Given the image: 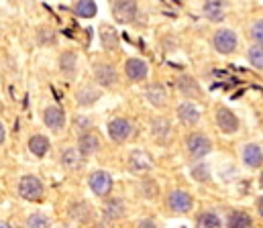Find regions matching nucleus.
<instances>
[{
  "instance_id": "f257e3e1",
  "label": "nucleus",
  "mask_w": 263,
  "mask_h": 228,
  "mask_svg": "<svg viewBox=\"0 0 263 228\" xmlns=\"http://www.w3.org/2000/svg\"><path fill=\"white\" fill-rule=\"evenodd\" d=\"M212 151V143L204 133H190L186 137V153L190 159L200 161Z\"/></svg>"
},
{
  "instance_id": "f03ea898",
  "label": "nucleus",
  "mask_w": 263,
  "mask_h": 228,
  "mask_svg": "<svg viewBox=\"0 0 263 228\" xmlns=\"http://www.w3.org/2000/svg\"><path fill=\"white\" fill-rule=\"evenodd\" d=\"M212 45L220 55H231L237 51V45H239L237 33L233 29H218L212 37Z\"/></svg>"
},
{
  "instance_id": "7ed1b4c3",
  "label": "nucleus",
  "mask_w": 263,
  "mask_h": 228,
  "mask_svg": "<svg viewBox=\"0 0 263 228\" xmlns=\"http://www.w3.org/2000/svg\"><path fill=\"white\" fill-rule=\"evenodd\" d=\"M18 196L29 202H39L43 198V183L37 175H25L18 183Z\"/></svg>"
},
{
  "instance_id": "20e7f679",
  "label": "nucleus",
  "mask_w": 263,
  "mask_h": 228,
  "mask_svg": "<svg viewBox=\"0 0 263 228\" xmlns=\"http://www.w3.org/2000/svg\"><path fill=\"white\" fill-rule=\"evenodd\" d=\"M167 208L174 214H188L194 208V200L186 190H172L167 194Z\"/></svg>"
},
{
  "instance_id": "39448f33",
  "label": "nucleus",
  "mask_w": 263,
  "mask_h": 228,
  "mask_svg": "<svg viewBox=\"0 0 263 228\" xmlns=\"http://www.w3.org/2000/svg\"><path fill=\"white\" fill-rule=\"evenodd\" d=\"M135 135V127L129 118H115L108 122V137L115 143H127Z\"/></svg>"
},
{
  "instance_id": "423d86ee",
  "label": "nucleus",
  "mask_w": 263,
  "mask_h": 228,
  "mask_svg": "<svg viewBox=\"0 0 263 228\" xmlns=\"http://www.w3.org/2000/svg\"><path fill=\"white\" fill-rule=\"evenodd\" d=\"M112 16L117 23H133L137 16V0H112Z\"/></svg>"
},
{
  "instance_id": "0eeeda50",
  "label": "nucleus",
  "mask_w": 263,
  "mask_h": 228,
  "mask_svg": "<svg viewBox=\"0 0 263 228\" xmlns=\"http://www.w3.org/2000/svg\"><path fill=\"white\" fill-rule=\"evenodd\" d=\"M216 125L224 135H235L239 131V127H241L237 114L227 106H218L216 108Z\"/></svg>"
},
{
  "instance_id": "6e6552de",
  "label": "nucleus",
  "mask_w": 263,
  "mask_h": 228,
  "mask_svg": "<svg viewBox=\"0 0 263 228\" xmlns=\"http://www.w3.org/2000/svg\"><path fill=\"white\" fill-rule=\"evenodd\" d=\"M94 79L102 88H115L119 84V72L112 64H96L94 66Z\"/></svg>"
},
{
  "instance_id": "1a4fd4ad",
  "label": "nucleus",
  "mask_w": 263,
  "mask_h": 228,
  "mask_svg": "<svg viewBox=\"0 0 263 228\" xmlns=\"http://www.w3.org/2000/svg\"><path fill=\"white\" fill-rule=\"evenodd\" d=\"M88 185H90V190H92L96 196L104 198V196H108L110 190H112V175H110L108 171H94V173L90 175V179H88Z\"/></svg>"
},
{
  "instance_id": "9d476101",
  "label": "nucleus",
  "mask_w": 263,
  "mask_h": 228,
  "mask_svg": "<svg viewBox=\"0 0 263 228\" xmlns=\"http://www.w3.org/2000/svg\"><path fill=\"white\" fill-rule=\"evenodd\" d=\"M43 125L55 133H60L66 127V112L60 106H47L43 110Z\"/></svg>"
},
{
  "instance_id": "9b49d317",
  "label": "nucleus",
  "mask_w": 263,
  "mask_h": 228,
  "mask_svg": "<svg viewBox=\"0 0 263 228\" xmlns=\"http://www.w3.org/2000/svg\"><path fill=\"white\" fill-rule=\"evenodd\" d=\"M125 76L129 77L131 81H143L149 76V66L147 61L139 59V57H131L125 61Z\"/></svg>"
},
{
  "instance_id": "f8f14e48",
  "label": "nucleus",
  "mask_w": 263,
  "mask_h": 228,
  "mask_svg": "<svg viewBox=\"0 0 263 228\" xmlns=\"http://www.w3.org/2000/svg\"><path fill=\"white\" fill-rule=\"evenodd\" d=\"M129 169L135 171V173H145V171H149V169H153V159H151V155L145 151H141V149H135V151L129 153Z\"/></svg>"
},
{
  "instance_id": "ddd939ff",
  "label": "nucleus",
  "mask_w": 263,
  "mask_h": 228,
  "mask_svg": "<svg viewBox=\"0 0 263 228\" xmlns=\"http://www.w3.org/2000/svg\"><path fill=\"white\" fill-rule=\"evenodd\" d=\"M76 149L82 153V157H90V155L98 153L100 151V139H98V135L92 133V131H84L80 135V139H78V147Z\"/></svg>"
},
{
  "instance_id": "4468645a",
  "label": "nucleus",
  "mask_w": 263,
  "mask_h": 228,
  "mask_svg": "<svg viewBox=\"0 0 263 228\" xmlns=\"http://www.w3.org/2000/svg\"><path fill=\"white\" fill-rule=\"evenodd\" d=\"M151 135H153L155 143L167 145V141H170V137H172V125H170V120H167L165 116L153 118V122H151Z\"/></svg>"
},
{
  "instance_id": "2eb2a0df",
  "label": "nucleus",
  "mask_w": 263,
  "mask_h": 228,
  "mask_svg": "<svg viewBox=\"0 0 263 228\" xmlns=\"http://www.w3.org/2000/svg\"><path fill=\"white\" fill-rule=\"evenodd\" d=\"M178 118L186 127H196L200 122V118H202V114H200V108L194 102H182L178 106Z\"/></svg>"
},
{
  "instance_id": "dca6fc26",
  "label": "nucleus",
  "mask_w": 263,
  "mask_h": 228,
  "mask_svg": "<svg viewBox=\"0 0 263 228\" xmlns=\"http://www.w3.org/2000/svg\"><path fill=\"white\" fill-rule=\"evenodd\" d=\"M241 159H243V163H245L249 169H259L263 163L261 145H259V143H249V145H245L243 151H241Z\"/></svg>"
},
{
  "instance_id": "f3484780",
  "label": "nucleus",
  "mask_w": 263,
  "mask_h": 228,
  "mask_svg": "<svg viewBox=\"0 0 263 228\" xmlns=\"http://www.w3.org/2000/svg\"><path fill=\"white\" fill-rule=\"evenodd\" d=\"M202 12L208 20L212 23H220L227 14V2L224 0H204L202 4Z\"/></svg>"
},
{
  "instance_id": "a211bd4d",
  "label": "nucleus",
  "mask_w": 263,
  "mask_h": 228,
  "mask_svg": "<svg viewBox=\"0 0 263 228\" xmlns=\"http://www.w3.org/2000/svg\"><path fill=\"white\" fill-rule=\"evenodd\" d=\"M100 43L106 51H119L121 47V39H119V33L112 29V25H100Z\"/></svg>"
},
{
  "instance_id": "6ab92c4d",
  "label": "nucleus",
  "mask_w": 263,
  "mask_h": 228,
  "mask_svg": "<svg viewBox=\"0 0 263 228\" xmlns=\"http://www.w3.org/2000/svg\"><path fill=\"white\" fill-rule=\"evenodd\" d=\"M145 96L155 108H163L167 104V92L161 84H149L147 90H145Z\"/></svg>"
},
{
  "instance_id": "aec40b11",
  "label": "nucleus",
  "mask_w": 263,
  "mask_h": 228,
  "mask_svg": "<svg viewBox=\"0 0 263 228\" xmlns=\"http://www.w3.org/2000/svg\"><path fill=\"white\" fill-rule=\"evenodd\" d=\"M176 86H178V90H180L186 98H200V96H202V90H200L198 81L192 76H180L176 79Z\"/></svg>"
},
{
  "instance_id": "412c9836",
  "label": "nucleus",
  "mask_w": 263,
  "mask_h": 228,
  "mask_svg": "<svg viewBox=\"0 0 263 228\" xmlns=\"http://www.w3.org/2000/svg\"><path fill=\"white\" fill-rule=\"evenodd\" d=\"M82 153L78 151L76 147H69L66 151L62 153V157H60V163H62V167L67 169V171H78L80 167H82Z\"/></svg>"
},
{
  "instance_id": "4be33fe9",
  "label": "nucleus",
  "mask_w": 263,
  "mask_h": 228,
  "mask_svg": "<svg viewBox=\"0 0 263 228\" xmlns=\"http://www.w3.org/2000/svg\"><path fill=\"white\" fill-rule=\"evenodd\" d=\"M98 100H100V90H96L94 86H82L76 94V102L80 106H92Z\"/></svg>"
},
{
  "instance_id": "5701e85b",
  "label": "nucleus",
  "mask_w": 263,
  "mask_h": 228,
  "mask_svg": "<svg viewBox=\"0 0 263 228\" xmlns=\"http://www.w3.org/2000/svg\"><path fill=\"white\" fill-rule=\"evenodd\" d=\"M51 149V143H49V139L47 137H43V135H33L31 139H29V151L33 153L35 157H45L47 153Z\"/></svg>"
},
{
  "instance_id": "b1692460",
  "label": "nucleus",
  "mask_w": 263,
  "mask_h": 228,
  "mask_svg": "<svg viewBox=\"0 0 263 228\" xmlns=\"http://www.w3.org/2000/svg\"><path fill=\"white\" fill-rule=\"evenodd\" d=\"M253 226V220L247 212L243 210H233L227 218V228H251Z\"/></svg>"
},
{
  "instance_id": "393cba45",
  "label": "nucleus",
  "mask_w": 263,
  "mask_h": 228,
  "mask_svg": "<svg viewBox=\"0 0 263 228\" xmlns=\"http://www.w3.org/2000/svg\"><path fill=\"white\" fill-rule=\"evenodd\" d=\"M60 70L67 77H71L76 74V70H78V55L73 51H64L60 55Z\"/></svg>"
},
{
  "instance_id": "a878e982",
  "label": "nucleus",
  "mask_w": 263,
  "mask_h": 228,
  "mask_svg": "<svg viewBox=\"0 0 263 228\" xmlns=\"http://www.w3.org/2000/svg\"><path fill=\"white\" fill-rule=\"evenodd\" d=\"M73 12H76L78 16H82V18H92V16H96L98 6H96L94 0H78V2L73 4Z\"/></svg>"
},
{
  "instance_id": "bb28decb",
  "label": "nucleus",
  "mask_w": 263,
  "mask_h": 228,
  "mask_svg": "<svg viewBox=\"0 0 263 228\" xmlns=\"http://www.w3.org/2000/svg\"><path fill=\"white\" fill-rule=\"evenodd\" d=\"M220 226V218L214 210H204L198 216V228H218Z\"/></svg>"
},
{
  "instance_id": "cd10ccee",
  "label": "nucleus",
  "mask_w": 263,
  "mask_h": 228,
  "mask_svg": "<svg viewBox=\"0 0 263 228\" xmlns=\"http://www.w3.org/2000/svg\"><path fill=\"white\" fill-rule=\"evenodd\" d=\"M247 57H249V61H251V66L255 68V70H263V47L261 43H253L251 47H249V53H247Z\"/></svg>"
},
{
  "instance_id": "c85d7f7f",
  "label": "nucleus",
  "mask_w": 263,
  "mask_h": 228,
  "mask_svg": "<svg viewBox=\"0 0 263 228\" xmlns=\"http://www.w3.org/2000/svg\"><path fill=\"white\" fill-rule=\"evenodd\" d=\"M123 212H125V206H123V202H119V200H112V202H108V204L104 206V214H106L108 220H119V218L123 216Z\"/></svg>"
},
{
  "instance_id": "c756f323",
  "label": "nucleus",
  "mask_w": 263,
  "mask_h": 228,
  "mask_svg": "<svg viewBox=\"0 0 263 228\" xmlns=\"http://www.w3.org/2000/svg\"><path fill=\"white\" fill-rule=\"evenodd\" d=\"M49 226H51V220L45 214H41V212H35V214H31L27 218V228H49Z\"/></svg>"
},
{
  "instance_id": "7c9ffc66",
  "label": "nucleus",
  "mask_w": 263,
  "mask_h": 228,
  "mask_svg": "<svg viewBox=\"0 0 263 228\" xmlns=\"http://www.w3.org/2000/svg\"><path fill=\"white\" fill-rule=\"evenodd\" d=\"M37 39H39L41 45H53L55 43V31L51 27H39Z\"/></svg>"
},
{
  "instance_id": "2f4dec72",
  "label": "nucleus",
  "mask_w": 263,
  "mask_h": 228,
  "mask_svg": "<svg viewBox=\"0 0 263 228\" xmlns=\"http://www.w3.org/2000/svg\"><path fill=\"white\" fill-rule=\"evenodd\" d=\"M249 37H251L253 43H261L263 41V20L261 18L253 20V25H251V29H249Z\"/></svg>"
},
{
  "instance_id": "473e14b6",
  "label": "nucleus",
  "mask_w": 263,
  "mask_h": 228,
  "mask_svg": "<svg viewBox=\"0 0 263 228\" xmlns=\"http://www.w3.org/2000/svg\"><path fill=\"white\" fill-rule=\"evenodd\" d=\"M192 173H194V177H198V181H206L208 179V171H206L204 163H198L196 167L192 169Z\"/></svg>"
},
{
  "instance_id": "72a5a7b5",
  "label": "nucleus",
  "mask_w": 263,
  "mask_h": 228,
  "mask_svg": "<svg viewBox=\"0 0 263 228\" xmlns=\"http://www.w3.org/2000/svg\"><path fill=\"white\" fill-rule=\"evenodd\" d=\"M76 129H80L82 133H84V131H90V120H88L86 116H78V118H76Z\"/></svg>"
},
{
  "instance_id": "f704fd0d",
  "label": "nucleus",
  "mask_w": 263,
  "mask_h": 228,
  "mask_svg": "<svg viewBox=\"0 0 263 228\" xmlns=\"http://www.w3.org/2000/svg\"><path fill=\"white\" fill-rule=\"evenodd\" d=\"M137 228H157V224H155L151 218H145V220H141V222L137 224Z\"/></svg>"
},
{
  "instance_id": "c9c22d12",
  "label": "nucleus",
  "mask_w": 263,
  "mask_h": 228,
  "mask_svg": "<svg viewBox=\"0 0 263 228\" xmlns=\"http://www.w3.org/2000/svg\"><path fill=\"white\" fill-rule=\"evenodd\" d=\"M4 139H6V129H4V125L0 122V145L4 143Z\"/></svg>"
},
{
  "instance_id": "e433bc0d",
  "label": "nucleus",
  "mask_w": 263,
  "mask_h": 228,
  "mask_svg": "<svg viewBox=\"0 0 263 228\" xmlns=\"http://www.w3.org/2000/svg\"><path fill=\"white\" fill-rule=\"evenodd\" d=\"M0 228H12V226H8L6 222H0Z\"/></svg>"
}]
</instances>
